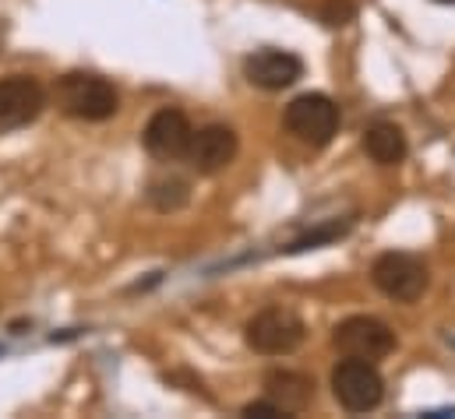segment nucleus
<instances>
[{
    "label": "nucleus",
    "mask_w": 455,
    "mask_h": 419,
    "mask_svg": "<svg viewBox=\"0 0 455 419\" xmlns=\"http://www.w3.org/2000/svg\"><path fill=\"white\" fill-rule=\"evenodd\" d=\"M57 106L75 120L103 123L120 109V96L107 78L89 75V71H71L57 78Z\"/></svg>",
    "instance_id": "obj_1"
},
{
    "label": "nucleus",
    "mask_w": 455,
    "mask_h": 419,
    "mask_svg": "<svg viewBox=\"0 0 455 419\" xmlns=\"http://www.w3.org/2000/svg\"><path fill=\"white\" fill-rule=\"evenodd\" d=\"M371 282L378 286V293H385L395 304H417L431 286V272L420 257L388 250L371 265Z\"/></svg>",
    "instance_id": "obj_2"
},
{
    "label": "nucleus",
    "mask_w": 455,
    "mask_h": 419,
    "mask_svg": "<svg viewBox=\"0 0 455 419\" xmlns=\"http://www.w3.org/2000/svg\"><path fill=\"white\" fill-rule=\"evenodd\" d=\"M243 338L261 356H290L304 345L307 328L286 307H265L243 324Z\"/></svg>",
    "instance_id": "obj_3"
},
{
    "label": "nucleus",
    "mask_w": 455,
    "mask_h": 419,
    "mask_svg": "<svg viewBox=\"0 0 455 419\" xmlns=\"http://www.w3.org/2000/svg\"><path fill=\"white\" fill-rule=\"evenodd\" d=\"M283 123L297 141H304L311 148H325L339 134V106L325 92H304L286 106Z\"/></svg>",
    "instance_id": "obj_4"
},
{
    "label": "nucleus",
    "mask_w": 455,
    "mask_h": 419,
    "mask_svg": "<svg viewBox=\"0 0 455 419\" xmlns=\"http://www.w3.org/2000/svg\"><path fill=\"white\" fill-rule=\"evenodd\" d=\"M332 395L346 413H371L385 399V377L371 360L346 356L332 370Z\"/></svg>",
    "instance_id": "obj_5"
},
{
    "label": "nucleus",
    "mask_w": 455,
    "mask_h": 419,
    "mask_svg": "<svg viewBox=\"0 0 455 419\" xmlns=\"http://www.w3.org/2000/svg\"><path fill=\"white\" fill-rule=\"evenodd\" d=\"M332 345L339 349L342 356H356V360H371L374 363V360H385L395 349V331L378 317L356 314L336 324Z\"/></svg>",
    "instance_id": "obj_6"
},
{
    "label": "nucleus",
    "mask_w": 455,
    "mask_h": 419,
    "mask_svg": "<svg viewBox=\"0 0 455 419\" xmlns=\"http://www.w3.org/2000/svg\"><path fill=\"white\" fill-rule=\"evenodd\" d=\"M243 78L261 92H283L304 78V60L290 50L265 46L243 57Z\"/></svg>",
    "instance_id": "obj_7"
},
{
    "label": "nucleus",
    "mask_w": 455,
    "mask_h": 419,
    "mask_svg": "<svg viewBox=\"0 0 455 419\" xmlns=\"http://www.w3.org/2000/svg\"><path fill=\"white\" fill-rule=\"evenodd\" d=\"M46 109V89L32 75L0 78V134L28 127Z\"/></svg>",
    "instance_id": "obj_8"
},
{
    "label": "nucleus",
    "mask_w": 455,
    "mask_h": 419,
    "mask_svg": "<svg viewBox=\"0 0 455 419\" xmlns=\"http://www.w3.org/2000/svg\"><path fill=\"white\" fill-rule=\"evenodd\" d=\"M240 152V138L236 130L227 127V123H209V127H198L191 134V145H188V162L202 173V177H216L223 173L229 162L236 159Z\"/></svg>",
    "instance_id": "obj_9"
},
{
    "label": "nucleus",
    "mask_w": 455,
    "mask_h": 419,
    "mask_svg": "<svg viewBox=\"0 0 455 419\" xmlns=\"http://www.w3.org/2000/svg\"><path fill=\"white\" fill-rule=\"evenodd\" d=\"M191 134H195V127H191L188 113L166 106V109L152 113V120H148L145 130H141V141H145V148H148L156 159L173 162V159H184V155H188Z\"/></svg>",
    "instance_id": "obj_10"
},
{
    "label": "nucleus",
    "mask_w": 455,
    "mask_h": 419,
    "mask_svg": "<svg viewBox=\"0 0 455 419\" xmlns=\"http://www.w3.org/2000/svg\"><path fill=\"white\" fill-rule=\"evenodd\" d=\"M265 399H272L286 416L304 413L315 402V381L297 370H268L265 374Z\"/></svg>",
    "instance_id": "obj_11"
},
{
    "label": "nucleus",
    "mask_w": 455,
    "mask_h": 419,
    "mask_svg": "<svg viewBox=\"0 0 455 419\" xmlns=\"http://www.w3.org/2000/svg\"><path fill=\"white\" fill-rule=\"evenodd\" d=\"M363 152L378 166H399L406 159L410 145H406V134L395 123H374V127L363 130Z\"/></svg>",
    "instance_id": "obj_12"
},
{
    "label": "nucleus",
    "mask_w": 455,
    "mask_h": 419,
    "mask_svg": "<svg viewBox=\"0 0 455 419\" xmlns=\"http://www.w3.org/2000/svg\"><path fill=\"white\" fill-rule=\"evenodd\" d=\"M148 202L156 211H177L191 202V184L180 177H163L148 184Z\"/></svg>",
    "instance_id": "obj_13"
},
{
    "label": "nucleus",
    "mask_w": 455,
    "mask_h": 419,
    "mask_svg": "<svg viewBox=\"0 0 455 419\" xmlns=\"http://www.w3.org/2000/svg\"><path fill=\"white\" fill-rule=\"evenodd\" d=\"M349 225L353 222H322V225H315L311 233H304L300 240H293L290 247H286V254H300V250H315V247H322V243H332V240H339L349 233Z\"/></svg>",
    "instance_id": "obj_14"
},
{
    "label": "nucleus",
    "mask_w": 455,
    "mask_h": 419,
    "mask_svg": "<svg viewBox=\"0 0 455 419\" xmlns=\"http://www.w3.org/2000/svg\"><path fill=\"white\" fill-rule=\"evenodd\" d=\"M353 14H356L353 0H325V7H322V21L325 25H346Z\"/></svg>",
    "instance_id": "obj_15"
},
{
    "label": "nucleus",
    "mask_w": 455,
    "mask_h": 419,
    "mask_svg": "<svg viewBox=\"0 0 455 419\" xmlns=\"http://www.w3.org/2000/svg\"><path fill=\"white\" fill-rule=\"evenodd\" d=\"M240 416L247 419H275V416H286L272 399H258V402H247L243 409H240Z\"/></svg>",
    "instance_id": "obj_16"
},
{
    "label": "nucleus",
    "mask_w": 455,
    "mask_h": 419,
    "mask_svg": "<svg viewBox=\"0 0 455 419\" xmlns=\"http://www.w3.org/2000/svg\"><path fill=\"white\" fill-rule=\"evenodd\" d=\"M435 4H455V0H435Z\"/></svg>",
    "instance_id": "obj_17"
},
{
    "label": "nucleus",
    "mask_w": 455,
    "mask_h": 419,
    "mask_svg": "<svg viewBox=\"0 0 455 419\" xmlns=\"http://www.w3.org/2000/svg\"><path fill=\"white\" fill-rule=\"evenodd\" d=\"M0 356H4V345H0Z\"/></svg>",
    "instance_id": "obj_18"
}]
</instances>
